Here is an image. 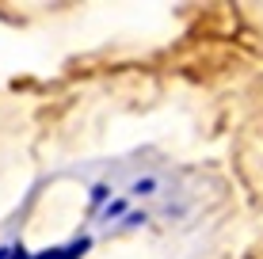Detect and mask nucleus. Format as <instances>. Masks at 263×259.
<instances>
[{
    "instance_id": "obj_1",
    "label": "nucleus",
    "mask_w": 263,
    "mask_h": 259,
    "mask_svg": "<svg viewBox=\"0 0 263 259\" xmlns=\"http://www.w3.org/2000/svg\"><path fill=\"white\" fill-rule=\"evenodd\" d=\"M88 248H92V240L80 236V240H72L69 248H50V252H42V255H34V259H80Z\"/></svg>"
},
{
    "instance_id": "obj_2",
    "label": "nucleus",
    "mask_w": 263,
    "mask_h": 259,
    "mask_svg": "<svg viewBox=\"0 0 263 259\" xmlns=\"http://www.w3.org/2000/svg\"><path fill=\"white\" fill-rule=\"evenodd\" d=\"M134 191H138V194H149V191H153V180H138V183H134Z\"/></svg>"
},
{
    "instance_id": "obj_3",
    "label": "nucleus",
    "mask_w": 263,
    "mask_h": 259,
    "mask_svg": "<svg viewBox=\"0 0 263 259\" xmlns=\"http://www.w3.org/2000/svg\"><path fill=\"white\" fill-rule=\"evenodd\" d=\"M8 259H31V255H27L23 248H8Z\"/></svg>"
}]
</instances>
